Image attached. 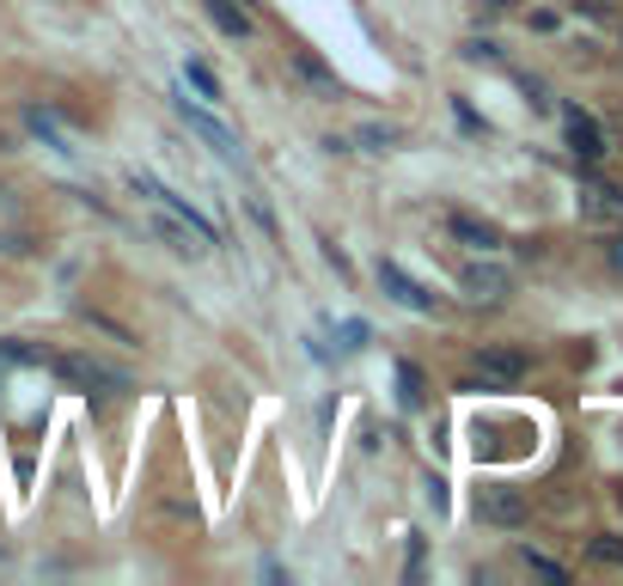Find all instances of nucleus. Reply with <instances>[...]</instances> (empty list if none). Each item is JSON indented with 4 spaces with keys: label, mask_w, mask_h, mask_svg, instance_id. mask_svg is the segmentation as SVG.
<instances>
[{
    "label": "nucleus",
    "mask_w": 623,
    "mask_h": 586,
    "mask_svg": "<svg viewBox=\"0 0 623 586\" xmlns=\"http://www.w3.org/2000/svg\"><path fill=\"white\" fill-rule=\"evenodd\" d=\"M562 135H569V154L581 159V166H599V159L611 154V135L606 123H593L581 105H562Z\"/></svg>",
    "instance_id": "f257e3e1"
},
{
    "label": "nucleus",
    "mask_w": 623,
    "mask_h": 586,
    "mask_svg": "<svg viewBox=\"0 0 623 586\" xmlns=\"http://www.w3.org/2000/svg\"><path fill=\"white\" fill-rule=\"evenodd\" d=\"M575 208H581L587 227H623V184H611V178H581Z\"/></svg>",
    "instance_id": "f03ea898"
},
{
    "label": "nucleus",
    "mask_w": 623,
    "mask_h": 586,
    "mask_svg": "<svg viewBox=\"0 0 623 586\" xmlns=\"http://www.w3.org/2000/svg\"><path fill=\"white\" fill-rule=\"evenodd\" d=\"M172 110H178V117H184V129H190V135H203L208 147H215V154L227 159V166H239V159H245V147H239V135H233V129H227V123H220V117H208V110H196V105H190V98H172Z\"/></svg>",
    "instance_id": "7ed1b4c3"
},
{
    "label": "nucleus",
    "mask_w": 623,
    "mask_h": 586,
    "mask_svg": "<svg viewBox=\"0 0 623 586\" xmlns=\"http://www.w3.org/2000/svg\"><path fill=\"white\" fill-rule=\"evenodd\" d=\"M459 293H465L471 306H501V300L514 293V276H508L501 263H465V269H459Z\"/></svg>",
    "instance_id": "20e7f679"
},
{
    "label": "nucleus",
    "mask_w": 623,
    "mask_h": 586,
    "mask_svg": "<svg viewBox=\"0 0 623 586\" xmlns=\"http://www.w3.org/2000/svg\"><path fill=\"white\" fill-rule=\"evenodd\" d=\"M379 288H386V293H391V300H398L404 312H422V318H435V312H440V300H435V293L422 288V281H410V276H404V269H398L391 257H379Z\"/></svg>",
    "instance_id": "39448f33"
},
{
    "label": "nucleus",
    "mask_w": 623,
    "mask_h": 586,
    "mask_svg": "<svg viewBox=\"0 0 623 586\" xmlns=\"http://www.w3.org/2000/svg\"><path fill=\"white\" fill-rule=\"evenodd\" d=\"M526 367L532 361L520 355V349H496V342H484V349H477V373H484V386H520V379H526Z\"/></svg>",
    "instance_id": "423d86ee"
},
{
    "label": "nucleus",
    "mask_w": 623,
    "mask_h": 586,
    "mask_svg": "<svg viewBox=\"0 0 623 586\" xmlns=\"http://www.w3.org/2000/svg\"><path fill=\"white\" fill-rule=\"evenodd\" d=\"M56 373H62L74 391H98V386H117V391H123V386H129L123 373H110L105 361H93V355H56Z\"/></svg>",
    "instance_id": "0eeeda50"
},
{
    "label": "nucleus",
    "mask_w": 623,
    "mask_h": 586,
    "mask_svg": "<svg viewBox=\"0 0 623 586\" xmlns=\"http://www.w3.org/2000/svg\"><path fill=\"white\" fill-rule=\"evenodd\" d=\"M477 520L484 525H526V495L520 489H477Z\"/></svg>",
    "instance_id": "6e6552de"
},
{
    "label": "nucleus",
    "mask_w": 623,
    "mask_h": 586,
    "mask_svg": "<svg viewBox=\"0 0 623 586\" xmlns=\"http://www.w3.org/2000/svg\"><path fill=\"white\" fill-rule=\"evenodd\" d=\"M294 74L306 80V86H312V93H318V98H343V80L330 74V68L318 62L312 49H300V56H294Z\"/></svg>",
    "instance_id": "1a4fd4ad"
},
{
    "label": "nucleus",
    "mask_w": 623,
    "mask_h": 586,
    "mask_svg": "<svg viewBox=\"0 0 623 586\" xmlns=\"http://www.w3.org/2000/svg\"><path fill=\"white\" fill-rule=\"evenodd\" d=\"M25 129H32V135L44 141V147H56V154H80V147H74V135H68V129L56 123V117H49L44 105H32V110H25Z\"/></svg>",
    "instance_id": "9d476101"
},
{
    "label": "nucleus",
    "mask_w": 623,
    "mask_h": 586,
    "mask_svg": "<svg viewBox=\"0 0 623 586\" xmlns=\"http://www.w3.org/2000/svg\"><path fill=\"white\" fill-rule=\"evenodd\" d=\"M447 232L459 239V245H471V251H496V245H501V232L489 227V220H477V215H452Z\"/></svg>",
    "instance_id": "9b49d317"
},
{
    "label": "nucleus",
    "mask_w": 623,
    "mask_h": 586,
    "mask_svg": "<svg viewBox=\"0 0 623 586\" xmlns=\"http://www.w3.org/2000/svg\"><path fill=\"white\" fill-rule=\"evenodd\" d=\"M203 7H208V19H215L220 32L233 37V44H245V37L257 32V25H251V13L239 7V0H203Z\"/></svg>",
    "instance_id": "f8f14e48"
},
{
    "label": "nucleus",
    "mask_w": 623,
    "mask_h": 586,
    "mask_svg": "<svg viewBox=\"0 0 623 586\" xmlns=\"http://www.w3.org/2000/svg\"><path fill=\"white\" fill-rule=\"evenodd\" d=\"M398 398H404V410H422V398H428V391H422V367H416V361H398Z\"/></svg>",
    "instance_id": "ddd939ff"
},
{
    "label": "nucleus",
    "mask_w": 623,
    "mask_h": 586,
    "mask_svg": "<svg viewBox=\"0 0 623 586\" xmlns=\"http://www.w3.org/2000/svg\"><path fill=\"white\" fill-rule=\"evenodd\" d=\"M355 141L367 147V154H391V147H398V129H391V123H367Z\"/></svg>",
    "instance_id": "4468645a"
},
{
    "label": "nucleus",
    "mask_w": 623,
    "mask_h": 586,
    "mask_svg": "<svg viewBox=\"0 0 623 586\" xmlns=\"http://www.w3.org/2000/svg\"><path fill=\"white\" fill-rule=\"evenodd\" d=\"M184 80H190L203 98H220V80H215V68H208V62H184Z\"/></svg>",
    "instance_id": "2eb2a0df"
},
{
    "label": "nucleus",
    "mask_w": 623,
    "mask_h": 586,
    "mask_svg": "<svg viewBox=\"0 0 623 586\" xmlns=\"http://www.w3.org/2000/svg\"><path fill=\"white\" fill-rule=\"evenodd\" d=\"M587 556L593 562H606V569H623V538H593Z\"/></svg>",
    "instance_id": "dca6fc26"
},
{
    "label": "nucleus",
    "mask_w": 623,
    "mask_h": 586,
    "mask_svg": "<svg viewBox=\"0 0 623 586\" xmlns=\"http://www.w3.org/2000/svg\"><path fill=\"white\" fill-rule=\"evenodd\" d=\"M520 556H526V569H538L545 581H569V569H562V562H550L545 550H520Z\"/></svg>",
    "instance_id": "f3484780"
},
{
    "label": "nucleus",
    "mask_w": 623,
    "mask_h": 586,
    "mask_svg": "<svg viewBox=\"0 0 623 586\" xmlns=\"http://www.w3.org/2000/svg\"><path fill=\"white\" fill-rule=\"evenodd\" d=\"M575 7H581V13H587V19H606V25H611V19H618V7H611V0H575Z\"/></svg>",
    "instance_id": "a211bd4d"
},
{
    "label": "nucleus",
    "mask_w": 623,
    "mask_h": 586,
    "mask_svg": "<svg viewBox=\"0 0 623 586\" xmlns=\"http://www.w3.org/2000/svg\"><path fill=\"white\" fill-rule=\"evenodd\" d=\"M606 263H611V276H623V227L611 232V245H606Z\"/></svg>",
    "instance_id": "6ab92c4d"
},
{
    "label": "nucleus",
    "mask_w": 623,
    "mask_h": 586,
    "mask_svg": "<svg viewBox=\"0 0 623 586\" xmlns=\"http://www.w3.org/2000/svg\"><path fill=\"white\" fill-rule=\"evenodd\" d=\"M367 342V325H343V349H361Z\"/></svg>",
    "instance_id": "aec40b11"
},
{
    "label": "nucleus",
    "mask_w": 623,
    "mask_h": 586,
    "mask_svg": "<svg viewBox=\"0 0 623 586\" xmlns=\"http://www.w3.org/2000/svg\"><path fill=\"white\" fill-rule=\"evenodd\" d=\"M489 7H514V0H489Z\"/></svg>",
    "instance_id": "412c9836"
},
{
    "label": "nucleus",
    "mask_w": 623,
    "mask_h": 586,
    "mask_svg": "<svg viewBox=\"0 0 623 586\" xmlns=\"http://www.w3.org/2000/svg\"><path fill=\"white\" fill-rule=\"evenodd\" d=\"M0 556H7V550H0Z\"/></svg>",
    "instance_id": "4be33fe9"
}]
</instances>
